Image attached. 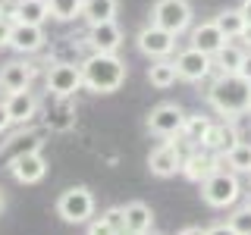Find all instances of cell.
Listing matches in <instances>:
<instances>
[{
	"instance_id": "obj_1",
	"label": "cell",
	"mask_w": 251,
	"mask_h": 235,
	"mask_svg": "<svg viewBox=\"0 0 251 235\" xmlns=\"http://www.w3.org/2000/svg\"><path fill=\"white\" fill-rule=\"evenodd\" d=\"M207 104L226 119L251 113V82H245L239 72H220L207 88Z\"/></svg>"
},
{
	"instance_id": "obj_2",
	"label": "cell",
	"mask_w": 251,
	"mask_h": 235,
	"mask_svg": "<svg viewBox=\"0 0 251 235\" xmlns=\"http://www.w3.org/2000/svg\"><path fill=\"white\" fill-rule=\"evenodd\" d=\"M78 69H82V85L94 94L120 91L126 75H129L126 63L116 57V53H98V50H91V57H85Z\"/></svg>"
},
{
	"instance_id": "obj_3",
	"label": "cell",
	"mask_w": 251,
	"mask_h": 235,
	"mask_svg": "<svg viewBox=\"0 0 251 235\" xmlns=\"http://www.w3.org/2000/svg\"><path fill=\"white\" fill-rule=\"evenodd\" d=\"M242 198V185H239V176L229 169H217L214 176H207L201 182V201L207 204V207H214V210H226V207H232L235 201Z\"/></svg>"
},
{
	"instance_id": "obj_4",
	"label": "cell",
	"mask_w": 251,
	"mask_h": 235,
	"mask_svg": "<svg viewBox=\"0 0 251 235\" xmlns=\"http://www.w3.org/2000/svg\"><path fill=\"white\" fill-rule=\"evenodd\" d=\"M94 210H98L94 194H91V188H85V185H73L57 198V216L69 226H82V223H88V219H94Z\"/></svg>"
},
{
	"instance_id": "obj_5",
	"label": "cell",
	"mask_w": 251,
	"mask_h": 235,
	"mask_svg": "<svg viewBox=\"0 0 251 235\" xmlns=\"http://www.w3.org/2000/svg\"><path fill=\"white\" fill-rule=\"evenodd\" d=\"M151 22L173 31V35L179 38L182 31L192 28V3H188V0H154Z\"/></svg>"
},
{
	"instance_id": "obj_6",
	"label": "cell",
	"mask_w": 251,
	"mask_h": 235,
	"mask_svg": "<svg viewBox=\"0 0 251 235\" xmlns=\"http://www.w3.org/2000/svg\"><path fill=\"white\" fill-rule=\"evenodd\" d=\"M135 44H138V50L145 53V57L167 60L170 53L176 50V35L167 31V28H160V25H154V22H148V25L135 35Z\"/></svg>"
},
{
	"instance_id": "obj_7",
	"label": "cell",
	"mask_w": 251,
	"mask_h": 235,
	"mask_svg": "<svg viewBox=\"0 0 251 235\" xmlns=\"http://www.w3.org/2000/svg\"><path fill=\"white\" fill-rule=\"evenodd\" d=\"M44 85H47V91H50L53 97L66 100V97H73L78 88H85L82 85V69H78L75 63H53V66L47 69Z\"/></svg>"
},
{
	"instance_id": "obj_8",
	"label": "cell",
	"mask_w": 251,
	"mask_h": 235,
	"mask_svg": "<svg viewBox=\"0 0 251 235\" xmlns=\"http://www.w3.org/2000/svg\"><path fill=\"white\" fill-rule=\"evenodd\" d=\"M182 122H185V110L179 104H157L148 113V132L160 138H179Z\"/></svg>"
},
{
	"instance_id": "obj_9",
	"label": "cell",
	"mask_w": 251,
	"mask_h": 235,
	"mask_svg": "<svg viewBox=\"0 0 251 235\" xmlns=\"http://www.w3.org/2000/svg\"><path fill=\"white\" fill-rule=\"evenodd\" d=\"M220 163H223V154H210V151H204V147H192V154L182 157V169L179 172H182L188 182L201 185L207 176H214L217 169H223Z\"/></svg>"
},
{
	"instance_id": "obj_10",
	"label": "cell",
	"mask_w": 251,
	"mask_h": 235,
	"mask_svg": "<svg viewBox=\"0 0 251 235\" xmlns=\"http://www.w3.org/2000/svg\"><path fill=\"white\" fill-rule=\"evenodd\" d=\"M182 147H179V141H163V144H157L151 154H148V169H151V176L157 179H170L176 176L179 169H182Z\"/></svg>"
},
{
	"instance_id": "obj_11",
	"label": "cell",
	"mask_w": 251,
	"mask_h": 235,
	"mask_svg": "<svg viewBox=\"0 0 251 235\" xmlns=\"http://www.w3.org/2000/svg\"><path fill=\"white\" fill-rule=\"evenodd\" d=\"M173 63H176L179 78H185V82H204V78L214 72V57H207V53L195 50V47H185V50H179Z\"/></svg>"
},
{
	"instance_id": "obj_12",
	"label": "cell",
	"mask_w": 251,
	"mask_h": 235,
	"mask_svg": "<svg viewBox=\"0 0 251 235\" xmlns=\"http://www.w3.org/2000/svg\"><path fill=\"white\" fill-rule=\"evenodd\" d=\"M6 169H10V176L19 185H38L47 176V160H44L41 151H35V154H25V157L10 160V166H6Z\"/></svg>"
},
{
	"instance_id": "obj_13",
	"label": "cell",
	"mask_w": 251,
	"mask_h": 235,
	"mask_svg": "<svg viewBox=\"0 0 251 235\" xmlns=\"http://www.w3.org/2000/svg\"><path fill=\"white\" fill-rule=\"evenodd\" d=\"M44 147V135L35 129H22V132H13L10 138L0 144V160H16V157H25V154H35Z\"/></svg>"
},
{
	"instance_id": "obj_14",
	"label": "cell",
	"mask_w": 251,
	"mask_h": 235,
	"mask_svg": "<svg viewBox=\"0 0 251 235\" xmlns=\"http://www.w3.org/2000/svg\"><path fill=\"white\" fill-rule=\"evenodd\" d=\"M239 129H235V122L232 119H226V122H210V129L204 132V138H201V144L204 151H210V154H226L229 147L239 144Z\"/></svg>"
},
{
	"instance_id": "obj_15",
	"label": "cell",
	"mask_w": 251,
	"mask_h": 235,
	"mask_svg": "<svg viewBox=\"0 0 251 235\" xmlns=\"http://www.w3.org/2000/svg\"><path fill=\"white\" fill-rule=\"evenodd\" d=\"M123 41H126V35H123V28L116 25V19L100 22V25H88V44H91V50H98V53H116L123 47Z\"/></svg>"
},
{
	"instance_id": "obj_16",
	"label": "cell",
	"mask_w": 251,
	"mask_h": 235,
	"mask_svg": "<svg viewBox=\"0 0 251 235\" xmlns=\"http://www.w3.org/2000/svg\"><path fill=\"white\" fill-rule=\"evenodd\" d=\"M47 35L44 25H25V22H13V35H10V47L16 53H38L44 47Z\"/></svg>"
},
{
	"instance_id": "obj_17",
	"label": "cell",
	"mask_w": 251,
	"mask_h": 235,
	"mask_svg": "<svg viewBox=\"0 0 251 235\" xmlns=\"http://www.w3.org/2000/svg\"><path fill=\"white\" fill-rule=\"evenodd\" d=\"M6 113H10V119L13 125H25L35 119V113H38V97L31 94V88L25 91H13V94H6Z\"/></svg>"
},
{
	"instance_id": "obj_18",
	"label": "cell",
	"mask_w": 251,
	"mask_h": 235,
	"mask_svg": "<svg viewBox=\"0 0 251 235\" xmlns=\"http://www.w3.org/2000/svg\"><path fill=\"white\" fill-rule=\"evenodd\" d=\"M188 41H192L195 50H201V53H207V57H214V53H217L226 41H229V38H226L223 31L217 28V22L210 19V22H201V25H195L192 35H188Z\"/></svg>"
},
{
	"instance_id": "obj_19",
	"label": "cell",
	"mask_w": 251,
	"mask_h": 235,
	"mask_svg": "<svg viewBox=\"0 0 251 235\" xmlns=\"http://www.w3.org/2000/svg\"><path fill=\"white\" fill-rule=\"evenodd\" d=\"M31 88V66L22 60H10L0 66V91L13 94V91H25Z\"/></svg>"
},
{
	"instance_id": "obj_20",
	"label": "cell",
	"mask_w": 251,
	"mask_h": 235,
	"mask_svg": "<svg viewBox=\"0 0 251 235\" xmlns=\"http://www.w3.org/2000/svg\"><path fill=\"white\" fill-rule=\"evenodd\" d=\"M123 213H126V235H145V232H151L154 210L148 207L145 201H129L123 207Z\"/></svg>"
},
{
	"instance_id": "obj_21",
	"label": "cell",
	"mask_w": 251,
	"mask_h": 235,
	"mask_svg": "<svg viewBox=\"0 0 251 235\" xmlns=\"http://www.w3.org/2000/svg\"><path fill=\"white\" fill-rule=\"evenodd\" d=\"M13 22H25V25H44L50 19L47 0H16L13 3Z\"/></svg>"
},
{
	"instance_id": "obj_22",
	"label": "cell",
	"mask_w": 251,
	"mask_h": 235,
	"mask_svg": "<svg viewBox=\"0 0 251 235\" xmlns=\"http://www.w3.org/2000/svg\"><path fill=\"white\" fill-rule=\"evenodd\" d=\"M116 13H120V0H82V19L88 25L113 22Z\"/></svg>"
},
{
	"instance_id": "obj_23",
	"label": "cell",
	"mask_w": 251,
	"mask_h": 235,
	"mask_svg": "<svg viewBox=\"0 0 251 235\" xmlns=\"http://www.w3.org/2000/svg\"><path fill=\"white\" fill-rule=\"evenodd\" d=\"M176 78H179V72H176V63L173 60H154L151 66H148V82H151L154 88H160V91L173 88Z\"/></svg>"
},
{
	"instance_id": "obj_24",
	"label": "cell",
	"mask_w": 251,
	"mask_h": 235,
	"mask_svg": "<svg viewBox=\"0 0 251 235\" xmlns=\"http://www.w3.org/2000/svg\"><path fill=\"white\" fill-rule=\"evenodd\" d=\"M214 22H217V28L223 31L226 38H242V31H245V25H248V19L242 16V10L235 6V10H220L217 16H214Z\"/></svg>"
},
{
	"instance_id": "obj_25",
	"label": "cell",
	"mask_w": 251,
	"mask_h": 235,
	"mask_svg": "<svg viewBox=\"0 0 251 235\" xmlns=\"http://www.w3.org/2000/svg\"><path fill=\"white\" fill-rule=\"evenodd\" d=\"M242 60H245V50H242L239 44L226 41V44L214 53V69H220V72H239Z\"/></svg>"
},
{
	"instance_id": "obj_26",
	"label": "cell",
	"mask_w": 251,
	"mask_h": 235,
	"mask_svg": "<svg viewBox=\"0 0 251 235\" xmlns=\"http://www.w3.org/2000/svg\"><path fill=\"white\" fill-rule=\"evenodd\" d=\"M210 129V119L207 116H201V113H195V116H185V122H182V132H179V138H185V144H192V147H198L201 144V138H204V132Z\"/></svg>"
},
{
	"instance_id": "obj_27",
	"label": "cell",
	"mask_w": 251,
	"mask_h": 235,
	"mask_svg": "<svg viewBox=\"0 0 251 235\" xmlns=\"http://www.w3.org/2000/svg\"><path fill=\"white\" fill-rule=\"evenodd\" d=\"M223 163L232 172H251V144L248 141H239L235 147H229V151L223 154Z\"/></svg>"
},
{
	"instance_id": "obj_28",
	"label": "cell",
	"mask_w": 251,
	"mask_h": 235,
	"mask_svg": "<svg viewBox=\"0 0 251 235\" xmlns=\"http://www.w3.org/2000/svg\"><path fill=\"white\" fill-rule=\"evenodd\" d=\"M47 10H50V19L73 22L82 16V0H47Z\"/></svg>"
},
{
	"instance_id": "obj_29",
	"label": "cell",
	"mask_w": 251,
	"mask_h": 235,
	"mask_svg": "<svg viewBox=\"0 0 251 235\" xmlns=\"http://www.w3.org/2000/svg\"><path fill=\"white\" fill-rule=\"evenodd\" d=\"M226 223L232 226L235 235H251V207H248V204H245V207H235Z\"/></svg>"
},
{
	"instance_id": "obj_30",
	"label": "cell",
	"mask_w": 251,
	"mask_h": 235,
	"mask_svg": "<svg viewBox=\"0 0 251 235\" xmlns=\"http://www.w3.org/2000/svg\"><path fill=\"white\" fill-rule=\"evenodd\" d=\"M104 219L116 229V235H126V213H123V207H107Z\"/></svg>"
},
{
	"instance_id": "obj_31",
	"label": "cell",
	"mask_w": 251,
	"mask_h": 235,
	"mask_svg": "<svg viewBox=\"0 0 251 235\" xmlns=\"http://www.w3.org/2000/svg\"><path fill=\"white\" fill-rule=\"evenodd\" d=\"M85 226H88V235H116V229L107 223L104 216H94V219H88Z\"/></svg>"
},
{
	"instance_id": "obj_32",
	"label": "cell",
	"mask_w": 251,
	"mask_h": 235,
	"mask_svg": "<svg viewBox=\"0 0 251 235\" xmlns=\"http://www.w3.org/2000/svg\"><path fill=\"white\" fill-rule=\"evenodd\" d=\"M10 35H13V19L0 16V47H10Z\"/></svg>"
},
{
	"instance_id": "obj_33",
	"label": "cell",
	"mask_w": 251,
	"mask_h": 235,
	"mask_svg": "<svg viewBox=\"0 0 251 235\" xmlns=\"http://www.w3.org/2000/svg\"><path fill=\"white\" fill-rule=\"evenodd\" d=\"M239 75L245 78V82H251V50H245V60H242V66H239Z\"/></svg>"
},
{
	"instance_id": "obj_34",
	"label": "cell",
	"mask_w": 251,
	"mask_h": 235,
	"mask_svg": "<svg viewBox=\"0 0 251 235\" xmlns=\"http://www.w3.org/2000/svg\"><path fill=\"white\" fill-rule=\"evenodd\" d=\"M10 125H13V119H10V113H6V104L0 100V135H3V132L10 129Z\"/></svg>"
},
{
	"instance_id": "obj_35",
	"label": "cell",
	"mask_w": 251,
	"mask_h": 235,
	"mask_svg": "<svg viewBox=\"0 0 251 235\" xmlns=\"http://www.w3.org/2000/svg\"><path fill=\"white\" fill-rule=\"evenodd\" d=\"M207 235H235V232H232L229 223H217V226H210V229H207Z\"/></svg>"
},
{
	"instance_id": "obj_36",
	"label": "cell",
	"mask_w": 251,
	"mask_h": 235,
	"mask_svg": "<svg viewBox=\"0 0 251 235\" xmlns=\"http://www.w3.org/2000/svg\"><path fill=\"white\" fill-rule=\"evenodd\" d=\"M176 235H207V229H201V226H185V229H179Z\"/></svg>"
},
{
	"instance_id": "obj_37",
	"label": "cell",
	"mask_w": 251,
	"mask_h": 235,
	"mask_svg": "<svg viewBox=\"0 0 251 235\" xmlns=\"http://www.w3.org/2000/svg\"><path fill=\"white\" fill-rule=\"evenodd\" d=\"M239 10H242V16H245V19L251 22V0H242V6H239Z\"/></svg>"
},
{
	"instance_id": "obj_38",
	"label": "cell",
	"mask_w": 251,
	"mask_h": 235,
	"mask_svg": "<svg viewBox=\"0 0 251 235\" xmlns=\"http://www.w3.org/2000/svg\"><path fill=\"white\" fill-rule=\"evenodd\" d=\"M242 41H245V44H248V50H251V22L245 25V31H242Z\"/></svg>"
},
{
	"instance_id": "obj_39",
	"label": "cell",
	"mask_w": 251,
	"mask_h": 235,
	"mask_svg": "<svg viewBox=\"0 0 251 235\" xmlns=\"http://www.w3.org/2000/svg\"><path fill=\"white\" fill-rule=\"evenodd\" d=\"M0 210H3V191H0Z\"/></svg>"
},
{
	"instance_id": "obj_40",
	"label": "cell",
	"mask_w": 251,
	"mask_h": 235,
	"mask_svg": "<svg viewBox=\"0 0 251 235\" xmlns=\"http://www.w3.org/2000/svg\"><path fill=\"white\" fill-rule=\"evenodd\" d=\"M145 235H160V232H154V229H151V232H145Z\"/></svg>"
},
{
	"instance_id": "obj_41",
	"label": "cell",
	"mask_w": 251,
	"mask_h": 235,
	"mask_svg": "<svg viewBox=\"0 0 251 235\" xmlns=\"http://www.w3.org/2000/svg\"><path fill=\"white\" fill-rule=\"evenodd\" d=\"M245 204H248V207H251V191H248V201H245Z\"/></svg>"
},
{
	"instance_id": "obj_42",
	"label": "cell",
	"mask_w": 251,
	"mask_h": 235,
	"mask_svg": "<svg viewBox=\"0 0 251 235\" xmlns=\"http://www.w3.org/2000/svg\"><path fill=\"white\" fill-rule=\"evenodd\" d=\"M248 176H251V172H248Z\"/></svg>"
}]
</instances>
